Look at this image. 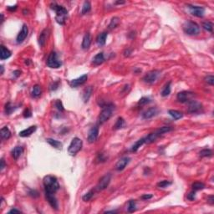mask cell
Returning <instances> with one entry per match:
<instances>
[{
	"label": "cell",
	"instance_id": "obj_1",
	"mask_svg": "<svg viewBox=\"0 0 214 214\" xmlns=\"http://www.w3.org/2000/svg\"><path fill=\"white\" fill-rule=\"evenodd\" d=\"M45 192L54 194L60 189V184L57 181V178L53 176H45L43 180Z\"/></svg>",
	"mask_w": 214,
	"mask_h": 214
},
{
	"label": "cell",
	"instance_id": "obj_2",
	"mask_svg": "<svg viewBox=\"0 0 214 214\" xmlns=\"http://www.w3.org/2000/svg\"><path fill=\"white\" fill-rule=\"evenodd\" d=\"M51 8L54 9L56 13V16H55V20L56 22L60 24H64L66 19L68 17V11L65 8H64L61 5L57 4L56 3H54L51 4Z\"/></svg>",
	"mask_w": 214,
	"mask_h": 214
},
{
	"label": "cell",
	"instance_id": "obj_3",
	"mask_svg": "<svg viewBox=\"0 0 214 214\" xmlns=\"http://www.w3.org/2000/svg\"><path fill=\"white\" fill-rule=\"evenodd\" d=\"M172 130L171 127L170 126H163V127H160L158 130H156V131H154L152 133L149 134L146 137H145V143L147 144H150V143H152L154 142L156 139L158 137H160V136H162L163 134L169 132Z\"/></svg>",
	"mask_w": 214,
	"mask_h": 214
},
{
	"label": "cell",
	"instance_id": "obj_4",
	"mask_svg": "<svg viewBox=\"0 0 214 214\" xmlns=\"http://www.w3.org/2000/svg\"><path fill=\"white\" fill-rule=\"evenodd\" d=\"M183 31L188 35H198L200 33V26L193 21H187L183 24Z\"/></svg>",
	"mask_w": 214,
	"mask_h": 214
},
{
	"label": "cell",
	"instance_id": "obj_5",
	"mask_svg": "<svg viewBox=\"0 0 214 214\" xmlns=\"http://www.w3.org/2000/svg\"><path fill=\"white\" fill-rule=\"evenodd\" d=\"M82 140L78 137H75L70 142L68 147V152L70 156H75L82 148Z\"/></svg>",
	"mask_w": 214,
	"mask_h": 214
},
{
	"label": "cell",
	"instance_id": "obj_6",
	"mask_svg": "<svg viewBox=\"0 0 214 214\" xmlns=\"http://www.w3.org/2000/svg\"><path fill=\"white\" fill-rule=\"evenodd\" d=\"M113 110H114L113 105H108L107 106L105 107L99 114V122L100 124H103V123L107 121L111 117L112 113H113Z\"/></svg>",
	"mask_w": 214,
	"mask_h": 214
},
{
	"label": "cell",
	"instance_id": "obj_7",
	"mask_svg": "<svg viewBox=\"0 0 214 214\" xmlns=\"http://www.w3.org/2000/svg\"><path fill=\"white\" fill-rule=\"evenodd\" d=\"M62 63L60 60V59L58 58V55L55 52L52 51L51 53L49 54L48 59H47V65L49 67V68H52V69H57V68H60L61 66Z\"/></svg>",
	"mask_w": 214,
	"mask_h": 214
},
{
	"label": "cell",
	"instance_id": "obj_8",
	"mask_svg": "<svg viewBox=\"0 0 214 214\" xmlns=\"http://www.w3.org/2000/svg\"><path fill=\"white\" fill-rule=\"evenodd\" d=\"M195 96V93L191 91H182L177 94V100L181 103H189Z\"/></svg>",
	"mask_w": 214,
	"mask_h": 214
},
{
	"label": "cell",
	"instance_id": "obj_9",
	"mask_svg": "<svg viewBox=\"0 0 214 214\" xmlns=\"http://www.w3.org/2000/svg\"><path fill=\"white\" fill-rule=\"evenodd\" d=\"M110 179H111V175L110 174H106L105 176H103L100 179H99V182L96 186V189L97 191H103L106 188L109 186V184L110 182Z\"/></svg>",
	"mask_w": 214,
	"mask_h": 214
},
{
	"label": "cell",
	"instance_id": "obj_10",
	"mask_svg": "<svg viewBox=\"0 0 214 214\" xmlns=\"http://www.w3.org/2000/svg\"><path fill=\"white\" fill-rule=\"evenodd\" d=\"M159 75H160V71L159 70H152V71L148 72L144 76L143 80L147 84H153L157 80Z\"/></svg>",
	"mask_w": 214,
	"mask_h": 214
},
{
	"label": "cell",
	"instance_id": "obj_11",
	"mask_svg": "<svg viewBox=\"0 0 214 214\" xmlns=\"http://www.w3.org/2000/svg\"><path fill=\"white\" fill-rule=\"evenodd\" d=\"M202 106L201 103H199L198 101H195V100H191L189 102L188 108H187V112L191 113V114L198 113L199 111L202 110Z\"/></svg>",
	"mask_w": 214,
	"mask_h": 214
},
{
	"label": "cell",
	"instance_id": "obj_12",
	"mask_svg": "<svg viewBox=\"0 0 214 214\" xmlns=\"http://www.w3.org/2000/svg\"><path fill=\"white\" fill-rule=\"evenodd\" d=\"M188 8H189L190 13H191L192 15L198 17V18L203 17L204 14H205V9L202 8V7H200V6L188 5Z\"/></svg>",
	"mask_w": 214,
	"mask_h": 214
},
{
	"label": "cell",
	"instance_id": "obj_13",
	"mask_svg": "<svg viewBox=\"0 0 214 214\" xmlns=\"http://www.w3.org/2000/svg\"><path fill=\"white\" fill-rule=\"evenodd\" d=\"M98 135H99V127L97 126H95L91 127V129L89 130V133H88V141L90 143H94L97 138H98Z\"/></svg>",
	"mask_w": 214,
	"mask_h": 214
},
{
	"label": "cell",
	"instance_id": "obj_14",
	"mask_svg": "<svg viewBox=\"0 0 214 214\" xmlns=\"http://www.w3.org/2000/svg\"><path fill=\"white\" fill-rule=\"evenodd\" d=\"M28 34H29V29H28V26L26 24H23L22 29L20 32L19 33L17 38H16V41L18 44H21L23 43V41L25 40V38H27L28 36Z\"/></svg>",
	"mask_w": 214,
	"mask_h": 214
},
{
	"label": "cell",
	"instance_id": "obj_15",
	"mask_svg": "<svg viewBox=\"0 0 214 214\" xmlns=\"http://www.w3.org/2000/svg\"><path fill=\"white\" fill-rule=\"evenodd\" d=\"M87 79H88V75H81V76L77 78V79L72 80L70 81L69 84H70L71 87L75 88V87H78V86H80V85H81V84H84L85 81L87 80Z\"/></svg>",
	"mask_w": 214,
	"mask_h": 214
},
{
	"label": "cell",
	"instance_id": "obj_16",
	"mask_svg": "<svg viewBox=\"0 0 214 214\" xmlns=\"http://www.w3.org/2000/svg\"><path fill=\"white\" fill-rule=\"evenodd\" d=\"M130 158L128 156H125L121 158V160H119L117 161V163L115 164V169L117 171H122L126 168V167L129 164L130 162Z\"/></svg>",
	"mask_w": 214,
	"mask_h": 214
},
{
	"label": "cell",
	"instance_id": "obj_17",
	"mask_svg": "<svg viewBox=\"0 0 214 214\" xmlns=\"http://www.w3.org/2000/svg\"><path fill=\"white\" fill-rule=\"evenodd\" d=\"M45 196L48 202L49 203V205L52 206L53 208H54L55 210H58V207H59L58 201H57V199L55 198V197L54 196L53 193H48V192H45Z\"/></svg>",
	"mask_w": 214,
	"mask_h": 214
},
{
	"label": "cell",
	"instance_id": "obj_18",
	"mask_svg": "<svg viewBox=\"0 0 214 214\" xmlns=\"http://www.w3.org/2000/svg\"><path fill=\"white\" fill-rule=\"evenodd\" d=\"M49 29H45L44 30L41 32L39 37H38V44L41 47H44L45 45L46 41H47V38H48V36H49Z\"/></svg>",
	"mask_w": 214,
	"mask_h": 214
},
{
	"label": "cell",
	"instance_id": "obj_19",
	"mask_svg": "<svg viewBox=\"0 0 214 214\" xmlns=\"http://www.w3.org/2000/svg\"><path fill=\"white\" fill-rule=\"evenodd\" d=\"M157 113H158V110L156 107H153V108H150L147 110H145L142 114V116L144 119H151L155 115H157Z\"/></svg>",
	"mask_w": 214,
	"mask_h": 214
},
{
	"label": "cell",
	"instance_id": "obj_20",
	"mask_svg": "<svg viewBox=\"0 0 214 214\" xmlns=\"http://www.w3.org/2000/svg\"><path fill=\"white\" fill-rule=\"evenodd\" d=\"M91 34H89V33H87V34H85L84 36V38H83V40H82V49H84V50H86V49H88L89 48H90V46L91 45Z\"/></svg>",
	"mask_w": 214,
	"mask_h": 214
},
{
	"label": "cell",
	"instance_id": "obj_21",
	"mask_svg": "<svg viewBox=\"0 0 214 214\" xmlns=\"http://www.w3.org/2000/svg\"><path fill=\"white\" fill-rule=\"evenodd\" d=\"M36 129H37V127H36L35 126H29V128H27V129H25V130L20 131V132H19V136H20L21 137H28V136H31V135L36 130Z\"/></svg>",
	"mask_w": 214,
	"mask_h": 214
},
{
	"label": "cell",
	"instance_id": "obj_22",
	"mask_svg": "<svg viewBox=\"0 0 214 214\" xmlns=\"http://www.w3.org/2000/svg\"><path fill=\"white\" fill-rule=\"evenodd\" d=\"M11 51L7 49L5 46L3 45H1V54H0V59L2 60H6V59H8L10 56H11Z\"/></svg>",
	"mask_w": 214,
	"mask_h": 214
},
{
	"label": "cell",
	"instance_id": "obj_23",
	"mask_svg": "<svg viewBox=\"0 0 214 214\" xmlns=\"http://www.w3.org/2000/svg\"><path fill=\"white\" fill-rule=\"evenodd\" d=\"M108 36V34L106 32H103L101 34H99L98 37L96 38V42L99 46H104L106 43V38Z\"/></svg>",
	"mask_w": 214,
	"mask_h": 214
},
{
	"label": "cell",
	"instance_id": "obj_24",
	"mask_svg": "<svg viewBox=\"0 0 214 214\" xmlns=\"http://www.w3.org/2000/svg\"><path fill=\"white\" fill-rule=\"evenodd\" d=\"M23 152V149L22 146L20 145H18V146H15L13 151H12V156L15 159V160H18L20 156L22 155V153Z\"/></svg>",
	"mask_w": 214,
	"mask_h": 214
},
{
	"label": "cell",
	"instance_id": "obj_25",
	"mask_svg": "<svg viewBox=\"0 0 214 214\" xmlns=\"http://www.w3.org/2000/svg\"><path fill=\"white\" fill-rule=\"evenodd\" d=\"M104 61H105V56H104V54L102 52L98 53L93 58V64H95V65H99Z\"/></svg>",
	"mask_w": 214,
	"mask_h": 214
},
{
	"label": "cell",
	"instance_id": "obj_26",
	"mask_svg": "<svg viewBox=\"0 0 214 214\" xmlns=\"http://www.w3.org/2000/svg\"><path fill=\"white\" fill-rule=\"evenodd\" d=\"M47 141V142L49 144V145H51V146H53L54 148H56V149H62V143L60 141H57V140H54V139H51V138H49V139H47L46 140Z\"/></svg>",
	"mask_w": 214,
	"mask_h": 214
},
{
	"label": "cell",
	"instance_id": "obj_27",
	"mask_svg": "<svg viewBox=\"0 0 214 214\" xmlns=\"http://www.w3.org/2000/svg\"><path fill=\"white\" fill-rule=\"evenodd\" d=\"M145 143V138H141V139H140L139 141H137L134 145L131 146V148H130V152H137L138 149L141 146V145H143Z\"/></svg>",
	"mask_w": 214,
	"mask_h": 214
},
{
	"label": "cell",
	"instance_id": "obj_28",
	"mask_svg": "<svg viewBox=\"0 0 214 214\" xmlns=\"http://www.w3.org/2000/svg\"><path fill=\"white\" fill-rule=\"evenodd\" d=\"M11 136V132L7 126H4L1 129V138L2 140H8Z\"/></svg>",
	"mask_w": 214,
	"mask_h": 214
},
{
	"label": "cell",
	"instance_id": "obj_29",
	"mask_svg": "<svg viewBox=\"0 0 214 214\" xmlns=\"http://www.w3.org/2000/svg\"><path fill=\"white\" fill-rule=\"evenodd\" d=\"M168 113L175 120H179V119H181V118L183 117V114L182 112L178 111V110H170L168 111Z\"/></svg>",
	"mask_w": 214,
	"mask_h": 214
},
{
	"label": "cell",
	"instance_id": "obj_30",
	"mask_svg": "<svg viewBox=\"0 0 214 214\" xmlns=\"http://www.w3.org/2000/svg\"><path fill=\"white\" fill-rule=\"evenodd\" d=\"M171 82L169 81L168 83L166 84V85L164 86V88L162 89V91L160 92L161 96L166 97V96H168L170 95V93H171Z\"/></svg>",
	"mask_w": 214,
	"mask_h": 214
},
{
	"label": "cell",
	"instance_id": "obj_31",
	"mask_svg": "<svg viewBox=\"0 0 214 214\" xmlns=\"http://www.w3.org/2000/svg\"><path fill=\"white\" fill-rule=\"evenodd\" d=\"M41 87L38 85V84H36V85H34V87H33V90H32V96L34 97V98H38L40 96V95H41Z\"/></svg>",
	"mask_w": 214,
	"mask_h": 214
},
{
	"label": "cell",
	"instance_id": "obj_32",
	"mask_svg": "<svg viewBox=\"0 0 214 214\" xmlns=\"http://www.w3.org/2000/svg\"><path fill=\"white\" fill-rule=\"evenodd\" d=\"M16 109H17V107H16L14 105H13L12 103H10V102L7 103V104L5 105V107H4L6 115H10V114H12V113Z\"/></svg>",
	"mask_w": 214,
	"mask_h": 214
},
{
	"label": "cell",
	"instance_id": "obj_33",
	"mask_svg": "<svg viewBox=\"0 0 214 214\" xmlns=\"http://www.w3.org/2000/svg\"><path fill=\"white\" fill-rule=\"evenodd\" d=\"M92 91H93V89H92L91 86H89L84 90V94H83V99H84V102H87L89 100L92 94Z\"/></svg>",
	"mask_w": 214,
	"mask_h": 214
},
{
	"label": "cell",
	"instance_id": "obj_34",
	"mask_svg": "<svg viewBox=\"0 0 214 214\" xmlns=\"http://www.w3.org/2000/svg\"><path fill=\"white\" fill-rule=\"evenodd\" d=\"M119 23H120V19L118 17H114V18L111 19L110 23L108 27H109L110 29H115V27H117V25L119 24Z\"/></svg>",
	"mask_w": 214,
	"mask_h": 214
},
{
	"label": "cell",
	"instance_id": "obj_35",
	"mask_svg": "<svg viewBox=\"0 0 214 214\" xmlns=\"http://www.w3.org/2000/svg\"><path fill=\"white\" fill-rule=\"evenodd\" d=\"M91 9V3L89 1H85L83 4V7H82V11H81V14H85L87 13H89Z\"/></svg>",
	"mask_w": 214,
	"mask_h": 214
},
{
	"label": "cell",
	"instance_id": "obj_36",
	"mask_svg": "<svg viewBox=\"0 0 214 214\" xmlns=\"http://www.w3.org/2000/svg\"><path fill=\"white\" fill-rule=\"evenodd\" d=\"M191 187H192L193 191H200V190H202L203 188H205V184L200 182H196L192 184Z\"/></svg>",
	"mask_w": 214,
	"mask_h": 214
},
{
	"label": "cell",
	"instance_id": "obj_37",
	"mask_svg": "<svg viewBox=\"0 0 214 214\" xmlns=\"http://www.w3.org/2000/svg\"><path fill=\"white\" fill-rule=\"evenodd\" d=\"M213 155V152L210 149H203L199 152V156L201 157H209Z\"/></svg>",
	"mask_w": 214,
	"mask_h": 214
},
{
	"label": "cell",
	"instance_id": "obj_38",
	"mask_svg": "<svg viewBox=\"0 0 214 214\" xmlns=\"http://www.w3.org/2000/svg\"><path fill=\"white\" fill-rule=\"evenodd\" d=\"M136 202L134 200H130L129 201V203H128V207H127V210L129 213H134L136 209Z\"/></svg>",
	"mask_w": 214,
	"mask_h": 214
},
{
	"label": "cell",
	"instance_id": "obj_39",
	"mask_svg": "<svg viewBox=\"0 0 214 214\" xmlns=\"http://www.w3.org/2000/svg\"><path fill=\"white\" fill-rule=\"evenodd\" d=\"M124 124H125V121H124V119H123L122 117H119V118L117 119L116 122H115L114 128H115V130L121 129V127H123Z\"/></svg>",
	"mask_w": 214,
	"mask_h": 214
},
{
	"label": "cell",
	"instance_id": "obj_40",
	"mask_svg": "<svg viewBox=\"0 0 214 214\" xmlns=\"http://www.w3.org/2000/svg\"><path fill=\"white\" fill-rule=\"evenodd\" d=\"M202 27L204 29H206L208 32H213V24L209 21H206L202 23Z\"/></svg>",
	"mask_w": 214,
	"mask_h": 214
},
{
	"label": "cell",
	"instance_id": "obj_41",
	"mask_svg": "<svg viewBox=\"0 0 214 214\" xmlns=\"http://www.w3.org/2000/svg\"><path fill=\"white\" fill-rule=\"evenodd\" d=\"M93 196H94V190H90L87 193L84 194L82 199H83V201H84V202H88V201H90L93 198Z\"/></svg>",
	"mask_w": 214,
	"mask_h": 214
},
{
	"label": "cell",
	"instance_id": "obj_42",
	"mask_svg": "<svg viewBox=\"0 0 214 214\" xmlns=\"http://www.w3.org/2000/svg\"><path fill=\"white\" fill-rule=\"evenodd\" d=\"M170 185H171V182H169V181H167V180H164V181H161L159 183L157 184V187H161V188H166L169 187Z\"/></svg>",
	"mask_w": 214,
	"mask_h": 214
},
{
	"label": "cell",
	"instance_id": "obj_43",
	"mask_svg": "<svg viewBox=\"0 0 214 214\" xmlns=\"http://www.w3.org/2000/svg\"><path fill=\"white\" fill-rule=\"evenodd\" d=\"M204 80H205V82L208 84H210V85H213L214 84V76L213 75H207V76L205 77Z\"/></svg>",
	"mask_w": 214,
	"mask_h": 214
},
{
	"label": "cell",
	"instance_id": "obj_44",
	"mask_svg": "<svg viewBox=\"0 0 214 214\" xmlns=\"http://www.w3.org/2000/svg\"><path fill=\"white\" fill-rule=\"evenodd\" d=\"M150 102H151V99H149L148 97H142V98L140 99L139 102H138V104L141 105V106H145V105L148 104V103H150Z\"/></svg>",
	"mask_w": 214,
	"mask_h": 214
},
{
	"label": "cell",
	"instance_id": "obj_45",
	"mask_svg": "<svg viewBox=\"0 0 214 214\" xmlns=\"http://www.w3.org/2000/svg\"><path fill=\"white\" fill-rule=\"evenodd\" d=\"M54 105H55V107H56L60 111H64V106H63V104H62V102L60 100V99H56Z\"/></svg>",
	"mask_w": 214,
	"mask_h": 214
},
{
	"label": "cell",
	"instance_id": "obj_46",
	"mask_svg": "<svg viewBox=\"0 0 214 214\" xmlns=\"http://www.w3.org/2000/svg\"><path fill=\"white\" fill-rule=\"evenodd\" d=\"M23 114L24 118H29V117L32 116V112H31V110L29 109H26V110L23 111Z\"/></svg>",
	"mask_w": 214,
	"mask_h": 214
},
{
	"label": "cell",
	"instance_id": "obj_47",
	"mask_svg": "<svg viewBox=\"0 0 214 214\" xmlns=\"http://www.w3.org/2000/svg\"><path fill=\"white\" fill-rule=\"evenodd\" d=\"M195 198H196V192H195V191H191L189 194H187V199L190 200V201H193L195 199Z\"/></svg>",
	"mask_w": 214,
	"mask_h": 214
},
{
	"label": "cell",
	"instance_id": "obj_48",
	"mask_svg": "<svg viewBox=\"0 0 214 214\" xmlns=\"http://www.w3.org/2000/svg\"><path fill=\"white\" fill-rule=\"evenodd\" d=\"M207 202H208L209 204H211V205H213L214 197L213 196V195H211V196H209V197H208V198H207Z\"/></svg>",
	"mask_w": 214,
	"mask_h": 214
},
{
	"label": "cell",
	"instance_id": "obj_49",
	"mask_svg": "<svg viewBox=\"0 0 214 214\" xmlns=\"http://www.w3.org/2000/svg\"><path fill=\"white\" fill-rule=\"evenodd\" d=\"M152 195H151V194H145V195H143V196H141V199L142 200H149V199L152 198Z\"/></svg>",
	"mask_w": 214,
	"mask_h": 214
},
{
	"label": "cell",
	"instance_id": "obj_50",
	"mask_svg": "<svg viewBox=\"0 0 214 214\" xmlns=\"http://www.w3.org/2000/svg\"><path fill=\"white\" fill-rule=\"evenodd\" d=\"M29 195L34 197V198H37L38 197V191H36L35 190H31L30 192H29Z\"/></svg>",
	"mask_w": 214,
	"mask_h": 214
},
{
	"label": "cell",
	"instance_id": "obj_51",
	"mask_svg": "<svg viewBox=\"0 0 214 214\" xmlns=\"http://www.w3.org/2000/svg\"><path fill=\"white\" fill-rule=\"evenodd\" d=\"M21 213L19 210H17L15 208H13V209H11L9 212H8V213Z\"/></svg>",
	"mask_w": 214,
	"mask_h": 214
},
{
	"label": "cell",
	"instance_id": "obj_52",
	"mask_svg": "<svg viewBox=\"0 0 214 214\" xmlns=\"http://www.w3.org/2000/svg\"><path fill=\"white\" fill-rule=\"evenodd\" d=\"M130 53H131V49H126V51L124 52V55H125V56H129L130 54Z\"/></svg>",
	"mask_w": 214,
	"mask_h": 214
},
{
	"label": "cell",
	"instance_id": "obj_53",
	"mask_svg": "<svg viewBox=\"0 0 214 214\" xmlns=\"http://www.w3.org/2000/svg\"><path fill=\"white\" fill-rule=\"evenodd\" d=\"M4 167H5V163H4V160H3V159L2 158V159H1V166H0V169H1V170H3V169L4 168Z\"/></svg>",
	"mask_w": 214,
	"mask_h": 214
},
{
	"label": "cell",
	"instance_id": "obj_54",
	"mask_svg": "<svg viewBox=\"0 0 214 214\" xmlns=\"http://www.w3.org/2000/svg\"><path fill=\"white\" fill-rule=\"evenodd\" d=\"M13 74H14V75L15 77H19L20 75V74H21V71L20 70H15Z\"/></svg>",
	"mask_w": 214,
	"mask_h": 214
},
{
	"label": "cell",
	"instance_id": "obj_55",
	"mask_svg": "<svg viewBox=\"0 0 214 214\" xmlns=\"http://www.w3.org/2000/svg\"><path fill=\"white\" fill-rule=\"evenodd\" d=\"M16 8H17V5H15V6H9V7H8V10H9V11H15Z\"/></svg>",
	"mask_w": 214,
	"mask_h": 214
},
{
	"label": "cell",
	"instance_id": "obj_56",
	"mask_svg": "<svg viewBox=\"0 0 214 214\" xmlns=\"http://www.w3.org/2000/svg\"><path fill=\"white\" fill-rule=\"evenodd\" d=\"M125 2L124 1H118V2H115V4H124Z\"/></svg>",
	"mask_w": 214,
	"mask_h": 214
},
{
	"label": "cell",
	"instance_id": "obj_57",
	"mask_svg": "<svg viewBox=\"0 0 214 214\" xmlns=\"http://www.w3.org/2000/svg\"><path fill=\"white\" fill-rule=\"evenodd\" d=\"M0 68H1V75H3V70H4V69H3V65H1V66H0Z\"/></svg>",
	"mask_w": 214,
	"mask_h": 214
},
{
	"label": "cell",
	"instance_id": "obj_58",
	"mask_svg": "<svg viewBox=\"0 0 214 214\" xmlns=\"http://www.w3.org/2000/svg\"><path fill=\"white\" fill-rule=\"evenodd\" d=\"M116 213V211H107V212H106V213Z\"/></svg>",
	"mask_w": 214,
	"mask_h": 214
}]
</instances>
